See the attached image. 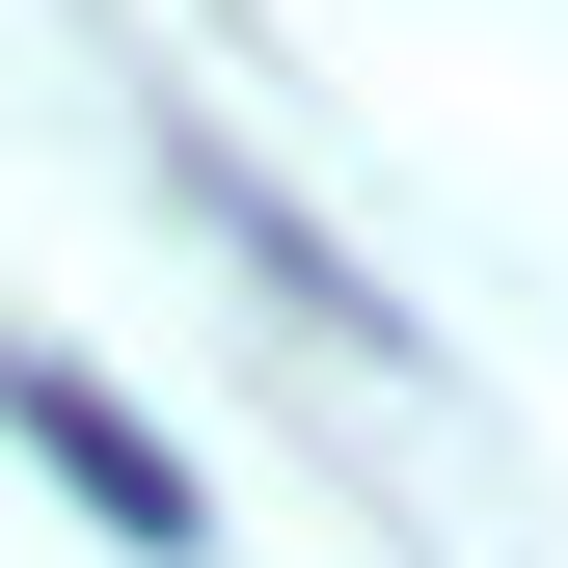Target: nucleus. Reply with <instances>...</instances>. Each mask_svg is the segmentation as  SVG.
<instances>
[{
    "label": "nucleus",
    "mask_w": 568,
    "mask_h": 568,
    "mask_svg": "<svg viewBox=\"0 0 568 568\" xmlns=\"http://www.w3.org/2000/svg\"><path fill=\"white\" fill-rule=\"evenodd\" d=\"M0 434H28V460H54V487H82V515H109V541H135V568H190V541H217V487H190V460H163V434H135V406H109V379H82V352H28V325H0Z\"/></svg>",
    "instance_id": "nucleus-1"
}]
</instances>
